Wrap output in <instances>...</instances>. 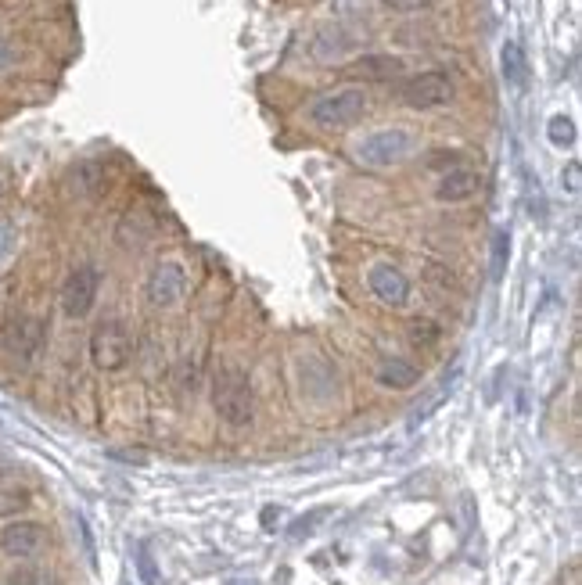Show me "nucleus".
I'll return each mask as SVG.
<instances>
[{
  "label": "nucleus",
  "instance_id": "f257e3e1",
  "mask_svg": "<svg viewBox=\"0 0 582 585\" xmlns=\"http://www.w3.org/2000/svg\"><path fill=\"white\" fill-rule=\"evenodd\" d=\"M212 410L220 413V420H227L230 428H245L256 417V392L248 381L245 370L223 367L212 377Z\"/></svg>",
  "mask_w": 582,
  "mask_h": 585
},
{
  "label": "nucleus",
  "instance_id": "f03ea898",
  "mask_svg": "<svg viewBox=\"0 0 582 585\" xmlns=\"http://www.w3.org/2000/svg\"><path fill=\"white\" fill-rule=\"evenodd\" d=\"M363 115H367V94L360 87L327 90L309 105V119L324 130H345V126L360 123Z\"/></svg>",
  "mask_w": 582,
  "mask_h": 585
},
{
  "label": "nucleus",
  "instance_id": "7ed1b4c3",
  "mask_svg": "<svg viewBox=\"0 0 582 585\" xmlns=\"http://www.w3.org/2000/svg\"><path fill=\"white\" fill-rule=\"evenodd\" d=\"M133 356V338L119 320H105L90 334V359L97 370H123Z\"/></svg>",
  "mask_w": 582,
  "mask_h": 585
},
{
  "label": "nucleus",
  "instance_id": "20e7f679",
  "mask_svg": "<svg viewBox=\"0 0 582 585\" xmlns=\"http://www.w3.org/2000/svg\"><path fill=\"white\" fill-rule=\"evenodd\" d=\"M399 97H403L406 108H414V112H428V108H442L453 101V79L446 72L432 69V72H421V76H410L399 87Z\"/></svg>",
  "mask_w": 582,
  "mask_h": 585
},
{
  "label": "nucleus",
  "instance_id": "39448f33",
  "mask_svg": "<svg viewBox=\"0 0 582 585\" xmlns=\"http://www.w3.org/2000/svg\"><path fill=\"white\" fill-rule=\"evenodd\" d=\"M410 151H414V137L392 126V130L371 133V137L356 148V155H360V162H367V166H396V162H403Z\"/></svg>",
  "mask_w": 582,
  "mask_h": 585
},
{
  "label": "nucleus",
  "instance_id": "423d86ee",
  "mask_svg": "<svg viewBox=\"0 0 582 585\" xmlns=\"http://www.w3.org/2000/svg\"><path fill=\"white\" fill-rule=\"evenodd\" d=\"M44 334H47L44 320H36L29 313L8 316L4 327H0V341H4V349L15 359H33L40 352V345H44Z\"/></svg>",
  "mask_w": 582,
  "mask_h": 585
},
{
  "label": "nucleus",
  "instance_id": "0eeeda50",
  "mask_svg": "<svg viewBox=\"0 0 582 585\" xmlns=\"http://www.w3.org/2000/svg\"><path fill=\"white\" fill-rule=\"evenodd\" d=\"M97 288H101V270L97 266H76V270L65 277L62 288V309L72 320H83V316L94 309Z\"/></svg>",
  "mask_w": 582,
  "mask_h": 585
},
{
  "label": "nucleus",
  "instance_id": "6e6552de",
  "mask_svg": "<svg viewBox=\"0 0 582 585\" xmlns=\"http://www.w3.org/2000/svg\"><path fill=\"white\" fill-rule=\"evenodd\" d=\"M184 288H187L184 266H180V262H159V266L151 270L148 288H144V291H148L151 306L166 309V306H177L180 295H184Z\"/></svg>",
  "mask_w": 582,
  "mask_h": 585
},
{
  "label": "nucleus",
  "instance_id": "1a4fd4ad",
  "mask_svg": "<svg viewBox=\"0 0 582 585\" xmlns=\"http://www.w3.org/2000/svg\"><path fill=\"white\" fill-rule=\"evenodd\" d=\"M44 546H47V532H44V524H36V521H15L0 532V550L8 553V557H22V560L36 557Z\"/></svg>",
  "mask_w": 582,
  "mask_h": 585
},
{
  "label": "nucleus",
  "instance_id": "9d476101",
  "mask_svg": "<svg viewBox=\"0 0 582 585\" xmlns=\"http://www.w3.org/2000/svg\"><path fill=\"white\" fill-rule=\"evenodd\" d=\"M367 284H371L374 298L385 302V306H406V298H410V280L392 262H378L371 270V277H367Z\"/></svg>",
  "mask_w": 582,
  "mask_h": 585
},
{
  "label": "nucleus",
  "instance_id": "9b49d317",
  "mask_svg": "<svg viewBox=\"0 0 582 585\" xmlns=\"http://www.w3.org/2000/svg\"><path fill=\"white\" fill-rule=\"evenodd\" d=\"M403 69H406L403 58H392V54H363L345 72L353 79H363V83H388V79L403 76Z\"/></svg>",
  "mask_w": 582,
  "mask_h": 585
},
{
  "label": "nucleus",
  "instance_id": "f8f14e48",
  "mask_svg": "<svg viewBox=\"0 0 582 585\" xmlns=\"http://www.w3.org/2000/svg\"><path fill=\"white\" fill-rule=\"evenodd\" d=\"M478 187H482V180H478L475 169H450V173L442 176L439 187H435V198L439 201H450V205H457V201H468L478 194Z\"/></svg>",
  "mask_w": 582,
  "mask_h": 585
},
{
  "label": "nucleus",
  "instance_id": "ddd939ff",
  "mask_svg": "<svg viewBox=\"0 0 582 585\" xmlns=\"http://www.w3.org/2000/svg\"><path fill=\"white\" fill-rule=\"evenodd\" d=\"M374 377H378V385H385V388H414L421 374H417V367L414 363H406V359H381Z\"/></svg>",
  "mask_w": 582,
  "mask_h": 585
},
{
  "label": "nucleus",
  "instance_id": "4468645a",
  "mask_svg": "<svg viewBox=\"0 0 582 585\" xmlns=\"http://www.w3.org/2000/svg\"><path fill=\"white\" fill-rule=\"evenodd\" d=\"M525 76H529L525 51H521V44L507 40V44H503V79H507L511 87H525Z\"/></svg>",
  "mask_w": 582,
  "mask_h": 585
},
{
  "label": "nucleus",
  "instance_id": "2eb2a0df",
  "mask_svg": "<svg viewBox=\"0 0 582 585\" xmlns=\"http://www.w3.org/2000/svg\"><path fill=\"white\" fill-rule=\"evenodd\" d=\"M547 137L554 148H572L575 144V123L568 119V115H554L547 123Z\"/></svg>",
  "mask_w": 582,
  "mask_h": 585
},
{
  "label": "nucleus",
  "instance_id": "dca6fc26",
  "mask_svg": "<svg viewBox=\"0 0 582 585\" xmlns=\"http://www.w3.org/2000/svg\"><path fill=\"white\" fill-rule=\"evenodd\" d=\"M8 585H62L58 575L47 568H18L15 575L8 578Z\"/></svg>",
  "mask_w": 582,
  "mask_h": 585
},
{
  "label": "nucleus",
  "instance_id": "f3484780",
  "mask_svg": "<svg viewBox=\"0 0 582 585\" xmlns=\"http://www.w3.org/2000/svg\"><path fill=\"white\" fill-rule=\"evenodd\" d=\"M29 510V492L26 489H0V517H15Z\"/></svg>",
  "mask_w": 582,
  "mask_h": 585
},
{
  "label": "nucleus",
  "instance_id": "a211bd4d",
  "mask_svg": "<svg viewBox=\"0 0 582 585\" xmlns=\"http://www.w3.org/2000/svg\"><path fill=\"white\" fill-rule=\"evenodd\" d=\"M439 324H432V320H414V324H410V341H414V345H435V341H439Z\"/></svg>",
  "mask_w": 582,
  "mask_h": 585
},
{
  "label": "nucleus",
  "instance_id": "6ab92c4d",
  "mask_svg": "<svg viewBox=\"0 0 582 585\" xmlns=\"http://www.w3.org/2000/svg\"><path fill=\"white\" fill-rule=\"evenodd\" d=\"M503 270H507V234L500 230V234L493 237V277L500 280Z\"/></svg>",
  "mask_w": 582,
  "mask_h": 585
},
{
  "label": "nucleus",
  "instance_id": "aec40b11",
  "mask_svg": "<svg viewBox=\"0 0 582 585\" xmlns=\"http://www.w3.org/2000/svg\"><path fill=\"white\" fill-rule=\"evenodd\" d=\"M137 568H141V578L148 585L159 582V571H155V560H151V550L148 546H137Z\"/></svg>",
  "mask_w": 582,
  "mask_h": 585
},
{
  "label": "nucleus",
  "instance_id": "412c9836",
  "mask_svg": "<svg viewBox=\"0 0 582 585\" xmlns=\"http://www.w3.org/2000/svg\"><path fill=\"white\" fill-rule=\"evenodd\" d=\"M385 8L399 11V15H414V11H424V8H432V0H381Z\"/></svg>",
  "mask_w": 582,
  "mask_h": 585
},
{
  "label": "nucleus",
  "instance_id": "4be33fe9",
  "mask_svg": "<svg viewBox=\"0 0 582 585\" xmlns=\"http://www.w3.org/2000/svg\"><path fill=\"white\" fill-rule=\"evenodd\" d=\"M11 248H15V227H11V223H4V219H0V262L8 259Z\"/></svg>",
  "mask_w": 582,
  "mask_h": 585
},
{
  "label": "nucleus",
  "instance_id": "5701e85b",
  "mask_svg": "<svg viewBox=\"0 0 582 585\" xmlns=\"http://www.w3.org/2000/svg\"><path fill=\"white\" fill-rule=\"evenodd\" d=\"M457 162H460V155H457V151H435V155H432V162H428V166H432V169H446V166H450V169H457Z\"/></svg>",
  "mask_w": 582,
  "mask_h": 585
},
{
  "label": "nucleus",
  "instance_id": "b1692460",
  "mask_svg": "<svg viewBox=\"0 0 582 585\" xmlns=\"http://www.w3.org/2000/svg\"><path fill=\"white\" fill-rule=\"evenodd\" d=\"M565 184H568V191L572 194H579V162H568V169H565Z\"/></svg>",
  "mask_w": 582,
  "mask_h": 585
},
{
  "label": "nucleus",
  "instance_id": "393cba45",
  "mask_svg": "<svg viewBox=\"0 0 582 585\" xmlns=\"http://www.w3.org/2000/svg\"><path fill=\"white\" fill-rule=\"evenodd\" d=\"M11 58H15V51H11V44L4 40V36H0V69H8Z\"/></svg>",
  "mask_w": 582,
  "mask_h": 585
},
{
  "label": "nucleus",
  "instance_id": "a878e982",
  "mask_svg": "<svg viewBox=\"0 0 582 585\" xmlns=\"http://www.w3.org/2000/svg\"><path fill=\"white\" fill-rule=\"evenodd\" d=\"M227 585H259L256 578H234V582H227Z\"/></svg>",
  "mask_w": 582,
  "mask_h": 585
},
{
  "label": "nucleus",
  "instance_id": "bb28decb",
  "mask_svg": "<svg viewBox=\"0 0 582 585\" xmlns=\"http://www.w3.org/2000/svg\"><path fill=\"white\" fill-rule=\"evenodd\" d=\"M0 471H4V463H0Z\"/></svg>",
  "mask_w": 582,
  "mask_h": 585
}]
</instances>
